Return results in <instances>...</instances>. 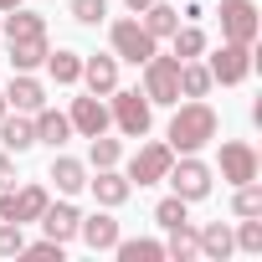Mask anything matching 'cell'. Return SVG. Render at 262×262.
<instances>
[{
  "instance_id": "cell-1",
  "label": "cell",
  "mask_w": 262,
  "mask_h": 262,
  "mask_svg": "<svg viewBox=\"0 0 262 262\" xmlns=\"http://www.w3.org/2000/svg\"><path fill=\"white\" fill-rule=\"evenodd\" d=\"M211 134H216V113H211L206 103H185V108L170 118V149H175V155H190V149L211 144Z\"/></svg>"
},
{
  "instance_id": "cell-2",
  "label": "cell",
  "mask_w": 262,
  "mask_h": 262,
  "mask_svg": "<svg viewBox=\"0 0 262 262\" xmlns=\"http://www.w3.org/2000/svg\"><path fill=\"white\" fill-rule=\"evenodd\" d=\"M144 98L149 103H180V57H149L144 62Z\"/></svg>"
},
{
  "instance_id": "cell-3",
  "label": "cell",
  "mask_w": 262,
  "mask_h": 262,
  "mask_svg": "<svg viewBox=\"0 0 262 262\" xmlns=\"http://www.w3.org/2000/svg\"><path fill=\"white\" fill-rule=\"evenodd\" d=\"M47 211V190L41 185H26V190H0V221H36Z\"/></svg>"
},
{
  "instance_id": "cell-4",
  "label": "cell",
  "mask_w": 262,
  "mask_h": 262,
  "mask_svg": "<svg viewBox=\"0 0 262 262\" xmlns=\"http://www.w3.org/2000/svg\"><path fill=\"white\" fill-rule=\"evenodd\" d=\"M165 180L175 185V195H180V201H201V195L211 190V170H206L201 160H180V165H170V170H165Z\"/></svg>"
},
{
  "instance_id": "cell-5",
  "label": "cell",
  "mask_w": 262,
  "mask_h": 262,
  "mask_svg": "<svg viewBox=\"0 0 262 262\" xmlns=\"http://www.w3.org/2000/svg\"><path fill=\"white\" fill-rule=\"evenodd\" d=\"M113 52L128 57V62H149V57H155V36H149L139 21H118V26H113Z\"/></svg>"
},
{
  "instance_id": "cell-6",
  "label": "cell",
  "mask_w": 262,
  "mask_h": 262,
  "mask_svg": "<svg viewBox=\"0 0 262 262\" xmlns=\"http://www.w3.org/2000/svg\"><path fill=\"white\" fill-rule=\"evenodd\" d=\"M170 165H175V149H170V144H144V149L134 155V170H128V180L155 185V180H165Z\"/></svg>"
},
{
  "instance_id": "cell-7",
  "label": "cell",
  "mask_w": 262,
  "mask_h": 262,
  "mask_svg": "<svg viewBox=\"0 0 262 262\" xmlns=\"http://www.w3.org/2000/svg\"><path fill=\"white\" fill-rule=\"evenodd\" d=\"M221 31H226V41H252L257 36V6H247V0H226L221 6Z\"/></svg>"
},
{
  "instance_id": "cell-8",
  "label": "cell",
  "mask_w": 262,
  "mask_h": 262,
  "mask_svg": "<svg viewBox=\"0 0 262 262\" xmlns=\"http://www.w3.org/2000/svg\"><path fill=\"white\" fill-rule=\"evenodd\" d=\"M211 77H221V82H242L247 72H252V52L242 47V41H226L216 57H211V67H206Z\"/></svg>"
},
{
  "instance_id": "cell-9",
  "label": "cell",
  "mask_w": 262,
  "mask_h": 262,
  "mask_svg": "<svg viewBox=\"0 0 262 262\" xmlns=\"http://www.w3.org/2000/svg\"><path fill=\"white\" fill-rule=\"evenodd\" d=\"M113 118H118V128H123V134H149V103L139 98V93H118L113 98Z\"/></svg>"
},
{
  "instance_id": "cell-10",
  "label": "cell",
  "mask_w": 262,
  "mask_h": 262,
  "mask_svg": "<svg viewBox=\"0 0 262 262\" xmlns=\"http://www.w3.org/2000/svg\"><path fill=\"white\" fill-rule=\"evenodd\" d=\"M221 175H226L231 185L257 180V155H252V144H221Z\"/></svg>"
},
{
  "instance_id": "cell-11",
  "label": "cell",
  "mask_w": 262,
  "mask_h": 262,
  "mask_svg": "<svg viewBox=\"0 0 262 262\" xmlns=\"http://www.w3.org/2000/svg\"><path fill=\"white\" fill-rule=\"evenodd\" d=\"M72 128H82L88 139L108 128V108L98 103V93H93V98H77V103H72Z\"/></svg>"
},
{
  "instance_id": "cell-12",
  "label": "cell",
  "mask_w": 262,
  "mask_h": 262,
  "mask_svg": "<svg viewBox=\"0 0 262 262\" xmlns=\"http://www.w3.org/2000/svg\"><path fill=\"white\" fill-rule=\"evenodd\" d=\"M36 221L47 226V236H52V242H67V236L77 231V221H82V216H77L72 206H47V211H41Z\"/></svg>"
},
{
  "instance_id": "cell-13",
  "label": "cell",
  "mask_w": 262,
  "mask_h": 262,
  "mask_svg": "<svg viewBox=\"0 0 262 262\" xmlns=\"http://www.w3.org/2000/svg\"><path fill=\"white\" fill-rule=\"evenodd\" d=\"M77 231H82V242H88L93 252H108V247L118 242V221H113V216H93V221H77Z\"/></svg>"
},
{
  "instance_id": "cell-14",
  "label": "cell",
  "mask_w": 262,
  "mask_h": 262,
  "mask_svg": "<svg viewBox=\"0 0 262 262\" xmlns=\"http://www.w3.org/2000/svg\"><path fill=\"white\" fill-rule=\"evenodd\" d=\"M47 62V36H26V41H11V67L16 72H31Z\"/></svg>"
},
{
  "instance_id": "cell-15",
  "label": "cell",
  "mask_w": 262,
  "mask_h": 262,
  "mask_svg": "<svg viewBox=\"0 0 262 262\" xmlns=\"http://www.w3.org/2000/svg\"><path fill=\"white\" fill-rule=\"evenodd\" d=\"M0 144L6 149H31L36 144V123H26V118H0Z\"/></svg>"
},
{
  "instance_id": "cell-16",
  "label": "cell",
  "mask_w": 262,
  "mask_h": 262,
  "mask_svg": "<svg viewBox=\"0 0 262 262\" xmlns=\"http://www.w3.org/2000/svg\"><path fill=\"white\" fill-rule=\"evenodd\" d=\"M82 77H88L93 93H113V88H118V67H113V57H93V62H82Z\"/></svg>"
},
{
  "instance_id": "cell-17",
  "label": "cell",
  "mask_w": 262,
  "mask_h": 262,
  "mask_svg": "<svg viewBox=\"0 0 262 262\" xmlns=\"http://www.w3.org/2000/svg\"><path fill=\"white\" fill-rule=\"evenodd\" d=\"M6 103H16V108L36 113V108L47 103V93H41V82H31V77L21 72V77H11V93H6Z\"/></svg>"
},
{
  "instance_id": "cell-18",
  "label": "cell",
  "mask_w": 262,
  "mask_h": 262,
  "mask_svg": "<svg viewBox=\"0 0 262 262\" xmlns=\"http://www.w3.org/2000/svg\"><path fill=\"white\" fill-rule=\"evenodd\" d=\"M93 195H98L103 206H123V201H128V180H123V175H113V170L103 165V175L93 180Z\"/></svg>"
},
{
  "instance_id": "cell-19",
  "label": "cell",
  "mask_w": 262,
  "mask_h": 262,
  "mask_svg": "<svg viewBox=\"0 0 262 262\" xmlns=\"http://www.w3.org/2000/svg\"><path fill=\"white\" fill-rule=\"evenodd\" d=\"M175 26H180V11H170V6H144V31L149 36H175Z\"/></svg>"
},
{
  "instance_id": "cell-20",
  "label": "cell",
  "mask_w": 262,
  "mask_h": 262,
  "mask_svg": "<svg viewBox=\"0 0 262 262\" xmlns=\"http://www.w3.org/2000/svg\"><path fill=\"white\" fill-rule=\"evenodd\" d=\"M6 36H11V41H26V36H47V21L16 6V11H11V21H6Z\"/></svg>"
},
{
  "instance_id": "cell-21",
  "label": "cell",
  "mask_w": 262,
  "mask_h": 262,
  "mask_svg": "<svg viewBox=\"0 0 262 262\" xmlns=\"http://www.w3.org/2000/svg\"><path fill=\"white\" fill-rule=\"evenodd\" d=\"M52 180H57V190H62V195H77V190L88 185V175H82V165H77V160H57V165H52Z\"/></svg>"
},
{
  "instance_id": "cell-22",
  "label": "cell",
  "mask_w": 262,
  "mask_h": 262,
  "mask_svg": "<svg viewBox=\"0 0 262 262\" xmlns=\"http://www.w3.org/2000/svg\"><path fill=\"white\" fill-rule=\"evenodd\" d=\"M195 242H201V252H206V257H216V262H221V257H226V252L236 247V236H231V231H226L221 221H216V226H206V231H201Z\"/></svg>"
},
{
  "instance_id": "cell-23",
  "label": "cell",
  "mask_w": 262,
  "mask_h": 262,
  "mask_svg": "<svg viewBox=\"0 0 262 262\" xmlns=\"http://www.w3.org/2000/svg\"><path fill=\"white\" fill-rule=\"evenodd\" d=\"M201 252V242H195V231H190V221H180V226H170V242H165V257H195Z\"/></svg>"
},
{
  "instance_id": "cell-24",
  "label": "cell",
  "mask_w": 262,
  "mask_h": 262,
  "mask_svg": "<svg viewBox=\"0 0 262 262\" xmlns=\"http://www.w3.org/2000/svg\"><path fill=\"white\" fill-rule=\"evenodd\" d=\"M67 134H72V118H62V113H41V118H36V139L67 144Z\"/></svg>"
},
{
  "instance_id": "cell-25",
  "label": "cell",
  "mask_w": 262,
  "mask_h": 262,
  "mask_svg": "<svg viewBox=\"0 0 262 262\" xmlns=\"http://www.w3.org/2000/svg\"><path fill=\"white\" fill-rule=\"evenodd\" d=\"M206 88H211V72L195 67V62H180V93L185 98H206Z\"/></svg>"
},
{
  "instance_id": "cell-26",
  "label": "cell",
  "mask_w": 262,
  "mask_h": 262,
  "mask_svg": "<svg viewBox=\"0 0 262 262\" xmlns=\"http://www.w3.org/2000/svg\"><path fill=\"white\" fill-rule=\"evenodd\" d=\"M113 247H118L123 262H160V257H165L160 242H113Z\"/></svg>"
},
{
  "instance_id": "cell-27",
  "label": "cell",
  "mask_w": 262,
  "mask_h": 262,
  "mask_svg": "<svg viewBox=\"0 0 262 262\" xmlns=\"http://www.w3.org/2000/svg\"><path fill=\"white\" fill-rule=\"evenodd\" d=\"M47 67H52V77H57V82H77V77H82V62H77L72 52H57V57H47Z\"/></svg>"
},
{
  "instance_id": "cell-28",
  "label": "cell",
  "mask_w": 262,
  "mask_h": 262,
  "mask_svg": "<svg viewBox=\"0 0 262 262\" xmlns=\"http://www.w3.org/2000/svg\"><path fill=\"white\" fill-rule=\"evenodd\" d=\"M236 216H262V185L257 180L236 185Z\"/></svg>"
},
{
  "instance_id": "cell-29",
  "label": "cell",
  "mask_w": 262,
  "mask_h": 262,
  "mask_svg": "<svg viewBox=\"0 0 262 262\" xmlns=\"http://www.w3.org/2000/svg\"><path fill=\"white\" fill-rule=\"evenodd\" d=\"M201 47H206V36H201L195 26H185V31L175 26V57H180V62H185V57H201Z\"/></svg>"
},
{
  "instance_id": "cell-30",
  "label": "cell",
  "mask_w": 262,
  "mask_h": 262,
  "mask_svg": "<svg viewBox=\"0 0 262 262\" xmlns=\"http://www.w3.org/2000/svg\"><path fill=\"white\" fill-rule=\"evenodd\" d=\"M155 221H160V226H180V221H190V216H185V201H180V195H170V201H160V211H155Z\"/></svg>"
},
{
  "instance_id": "cell-31",
  "label": "cell",
  "mask_w": 262,
  "mask_h": 262,
  "mask_svg": "<svg viewBox=\"0 0 262 262\" xmlns=\"http://www.w3.org/2000/svg\"><path fill=\"white\" fill-rule=\"evenodd\" d=\"M236 247H242V252H262V221H252V216H247V221H242V231H236Z\"/></svg>"
},
{
  "instance_id": "cell-32",
  "label": "cell",
  "mask_w": 262,
  "mask_h": 262,
  "mask_svg": "<svg viewBox=\"0 0 262 262\" xmlns=\"http://www.w3.org/2000/svg\"><path fill=\"white\" fill-rule=\"evenodd\" d=\"M72 16L93 26V21H103V16H108V0H72Z\"/></svg>"
},
{
  "instance_id": "cell-33",
  "label": "cell",
  "mask_w": 262,
  "mask_h": 262,
  "mask_svg": "<svg viewBox=\"0 0 262 262\" xmlns=\"http://www.w3.org/2000/svg\"><path fill=\"white\" fill-rule=\"evenodd\" d=\"M26 247V236H21V221H11V226H0V257H16Z\"/></svg>"
},
{
  "instance_id": "cell-34",
  "label": "cell",
  "mask_w": 262,
  "mask_h": 262,
  "mask_svg": "<svg viewBox=\"0 0 262 262\" xmlns=\"http://www.w3.org/2000/svg\"><path fill=\"white\" fill-rule=\"evenodd\" d=\"M93 160H98V170H103V165H113V160H118V139L93 134Z\"/></svg>"
},
{
  "instance_id": "cell-35",
  "label": "cell",
  "mask_w": 262,
  "mask_h": 262,
  "mask_svg": "<svg viewBox=\"0 0 262 262\" xmlns=\"http://www.w3.org/2000/svg\"><path fill=\"white\" fill-rule=\"evenodd\" d=\"M21 252H26V257H41V262H52V257L62 262V242H52V236H47V242H36V247H21Z\"/></svg>"
},
{
  "instance_id": "cell-36",
  "label": "cell",
  "mask_w": 262,
  "mask_h": 262,
  "mask_svg": "<svg viewBox=\"0 0 262 262\" xmlns=\"http://www.w3.org/2000/svg\"><path fill=\"white\" fill-rule=\"evenodd\" d=\"M11 180H16V175H11V160H6V155H0V190H6Z\"/></svg>"
},
{
  "instance_id": "cell-37",
  "label": "cell",
  "mask_w": 262,
  "mask_h": 262,
  "mask_svg": "<svg viewBox=\"0 0 262 262\" xmlns=\"http://www.w3.org/2000/svg\"><path fill=\"white\" fill-rule=\"evenodd\" d=\"M144 6H155V0H128V11H144Z\"/></svg>"
},
{
  "instance_id": "cell-38",
  "label": "cell",
  "mask_w": 262,
  "mask_h": 262,
  "mask_svg": "<svg viewBox=\"0 0 262 262\" xmlns=\"http://www.w3.org/2000/svg\"><path fill=\"white\" fill-rule=\"evenodd\" d=\"M16 6H21V0H0V11H16Z\"/></svg>"
},
{
  "instance_id": "cell-39",
  "label": "cell",
  "mask_w": 262,
  "mask_h": 262,
  "mask_svg": "<svg viewBox=\"0 0 262 262\" xmlns=\"http://www.w3.org/2000/svg\"><path fill=\"white\" fill-rule=\"evenodd\" d=\"M0 118H6V93H0Z\"/></svg>"
}]
</instances>
